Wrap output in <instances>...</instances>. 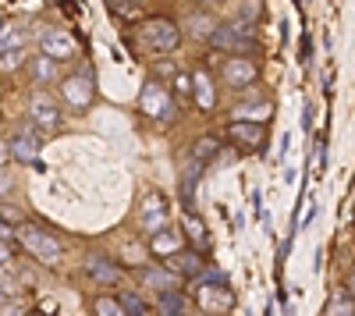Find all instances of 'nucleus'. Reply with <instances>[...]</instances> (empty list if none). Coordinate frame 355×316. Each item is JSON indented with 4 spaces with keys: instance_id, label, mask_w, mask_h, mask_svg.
Instances as JSON below:
<instances>
[{
    "instance_id": "nucleus-4",
    "label": "nucleus",
    "mask_w": 355,
    "mask_h": 316,
    "mask_svg": "<svg viewBox=\"0 0 355 316\" xmlns=\"http://www.w3.org/2000/svg\"><path fill=\"white\" fill-rule=\"evenodd\" d=\"M196 302H199L206 313L224 316V313L234 306V295H231V288L224 284V277H220V274H206V281L199 284V295H196Z\"/></svg>"
},
{
    "instance_id": "nucleus-20",
    "label": "nucleus",
    "mask_w": 355,
    "mask_h": 316,
    "mask_svg": "<svg viewBox=\"0 0 355 316\" xmlns=\"http://www.w3.org/2000/svg\"><path fill=\"white\" fill-rule=\"evenodd\" d=\"M199 175H202V164H199V160H189L185 175H182V203H189V207H192V199H196V182H199Z\"/></svg>"
},
{
    "instance_id": "nucleus-32",
    "label": "nucleus",
    "mask_w": 355,
    "mask_h": 316,
    "mask_svg": "<svg viewBox=\"0 0 355 316\" xmlns=\"http://www.w3.org/2000/svg\"><path fill=\"white\" fill-rule=\"evenodd\" d=\"M11 188V175H8V167H0V195H4Z\"/></svg>"
},
{
    "instance_id": "nucleus-14",
    "label": "nucleus",
    "mask_w": 355,
    "mask_h": 316,
    "mask_svg": "<svg viewBox=\"0 0 355 316\" xmlns=\"http://www.w3.org/2000/svg\"><path fill=\"white\" fill-rule=\"evenodd\" d=\"M192 93L202 114H214L217 110V89H214V75L210 71H196L192 75Z\"/></svg>"
},
{
    "instance_id": "nucleus-35",
    "label": "nucleus",
    "mask_w": 355,
    "mask_h": 316,
    "mask_svg": "<svg viewBox=\"0 0 355 316\" xmlns=\"http://www.w3.org/2000/svg\"><path fill=\"white\" fill-rule=\"evenodd\" d=\"M348 295L355 299V274H352V281H348Z\"/></svg>"
},
{
    "instance_id": "nucleus-17",
    "label": "nucleus",
    "mask_w": 355,
    "mask_h": 316,
    "mask_svg": "<svg viewBox=\"0 0 355 316\" xmlns=\"http://www.w3.org/2000/svg\"><path fill=\"white\" fill-rule=\"evenodd\" d=\"M167 267H171V274L202 277V260H199L196 252H178V256H171V260H167Z\"/></svg>"
},
{
    "instance_id": "nucleus-7",
    "label": "nucleus",
    "mask_w": 355,
    "mask_h": 316,
    "mask_svg": "<svg viewBox=\"0 0 355 316\" xmlns=\"http://www.w3.org/2000/svg\"><path fill=\"white\" fill-rule=\"evenodd\" d=\"M40 53L61 64V61H68V57L78 53V40L71 33H64V28H43L40 33Z\"/></svg>"
},
{
    "instance_id": "nucleus-25",
    "label": "nucleus",
    "mask_w": 355,
    "mask_h": 316,
    "mask_svg": "<svg viewBox=\"0 0 355 316\" xmlns=\"http://www.w3.org/2000/svg\"><path fill=\"white\" fill-rule=\"evenodd\" d=\"M189 28H192L196 36H202V40H210V36H214V28H217V21H214L210 15H196Z\"/></svg>"
},
{
    "instance_id": "nucleus-16",
    "label": "nucleus",
    "mask_w": 355,
    "mask_h": 316,
    "mask_svg": "<svg viewBox=\"0 0 355 316\" xmlns=\"http://www.w3.org/2000/svg\"><path fill=\"white\" fill-rule=\"evenodd\" d=\"M139 281L146 284V288H157V295H164V292H174L178 277L164 267H146V270H139Z\"/></svg>"
},
{
    "instance_id": "nucleus-11",
    "label": "nucleus",
    "mask_w": 355,
    "mask_h": 316,
    "mask_svg": "<svg viewBox=\"0 0 355 316\" xmlns=\"http://www.w3.org/2000/svg\"><path fill=\"white\" fill-rule=\"evenodd\" d=\"M28 118H33L36 132H53V128H61V110H57L53 100H46V96H36L33 103H28Z\"/></svg>"
},
{
    "instance_id": "nucleus-2",
    "label": "nucleus",
    "mask_w": 355,
    "mask_h": 316,
    "mask_svg": "<svg viewBox=\"0 0 355 316\" xmlns=\"http://www.w3.org/2000/svg\"><path fill=\"white\" fill-rule=\"evenodd\" d=\"M139 40L153 53H174L178 43H182V33H178V25L171 18H146L139 25Z\"/></svg>"
},
{
    "instance_id": "nucleus-15",
    "label": "nucleus",
    "mask_w": 355,
    "mask_h": 316,
    "mask_svg": "<svg viewBox=\"0 0 355 316\" xmlns=\"http://www.w3.org/2000/svg\"><path fill=\"white\" fill-rule=\"evenodd\" d=\"M150 252L157 256V260H171V256H178L182 252V235L178 231H171V227H164V231H157V235H150Z\"/></svg>"
},
{
    "instance_id": "nucleus-8",
    "label": "nucleus",
    "mask_w": 355,
    "mask_h": 316,
    "mask_svg": "<svg viewBox=\"0 0 355 316\" xmlns=\"http://www.w3.org/2000/svg\"><path fill=\"white\" fill-rule=\"evenodd\" d=\"M93 75L89 71H78V75H68L64 82H61V96H64V103L71 107V110H89L93 107Z\"/></svg>"
},
{
    "instance_id": "nucleus-22",
    "label": "nucleus",
    "mask_w": 355,
    "mask_h": 316,
    "mask_svg": "<svg viewBox=\"0 0 355 316\" xmlns=\"http://www.w3.org/2000/svg\"><path fill=\"white\" fill-rule=\"evenodd\" d=\"M266 114H274L266 103H249V107H239V114H234V121H256V125H263L259 118H266Z\"/></svg>"
},
{
    "instance_id": "nucleus-26",
    "label": "nucleus",
    "mask_w": 355,
    "mask_h": 316,
    "mask_svg": "<svg viewBox=\"0 0 355 316\" xmlns=\"http://www.w3.org/2000/svg\"><path fill=\"white\" fill-rule=\"evenodd\" d=\"M93 313H96V316H125L121 306H117V299H110V295H100V299L93 302Z\"/></svg>"
},
{
    "instance_id": "nucleus-5",
    "label": "nucleus",
    "mask_w": 355,
    "mask_h": 316,
    "mask_svg": "<svg viewBox=\"0 0 355 316\" xmlns=\"http://www.w3.org/2000/svg\"><path fill=\"white\" fill-rule=\"evenodd\" d=\"M171 220V210H167V199L160 192H146L142 195V203H139V227L146 235H157L164 231Z\"/></svg>"
},
{
    "instance_id": "nucleus-27",
    "label": "nucleus",
    "mask_w": 355,
    "mask_h": 316,
    "mask_svg": "<svg viewBox=\"0 0 355 316\" xmlns=\"http://www.w3.org/2000/svg\"><path fill=\"white\" fill-rule=\"evenodd\" d=\"M185 231L196 238V245H199V249L206 245V227H202V220H199L196 213H189V217H185Z\"/></svg>"
},
{
    "instance_id": "nucleus-1",
    "label": "nucleus",
    "mask_w": 355,
    "mask_h": 316,
    "mask_svg": "<svg viewBox=\"0 0 355 316\" xmlns=\"http://www.w3.org/2000/svg\"><path fill=\"white\" fill-rule=\"evenodd\" d=\"M15 238L43 267H57V263H61V256H64L61 242H57L50 231H43V227H36V224H15Z\"/></svg>"
},
{
    "instance_id": "nucleus-23",
    "label": "nucleus",
    "mask_w": 355,
    "mask_h": 316,
    "mask_svg": "<svg viewBox=\"0 0 355 316\" xmlns=\"http://www.w3.org/2000/svg\"><path fill=\"white\" fill-rule=\"evenodd\" d=\"M117 306H121V313L125 316H150V309H146V302L139 299V295H121V299H117Z\"/></svg>"
},
{
    "instance_id": "nucleus-13",
    "label": "nucleus",
    "mask_w": 355,
    "mask_h": 316,
    "mask_svg": "<svg viewBox=\"0 0 355 316\" xmlns=\"http://www.w3.org/2000/svg\"><path fill=\"white\" fill-rule=\"evenodd\" d=\"M224 82L227 85H234V89H242V85H252L256 82V64L249 61V57H227V64H224Z\"/></svg>"
},
{
    "instance_id": "nucleus-9",
    "label": "nucleus",
    "mask_w": 355,
    "mask_h": 316,
    "mask_svg": "<svg viewBox=\"0 0 355 316\" xmlns=\"http://www.w3.org/2000/svg\"><path fill=\"white\" fill-rule=\"evenodd\" d=\"M43 153V135L36 128H25L21 135L11 139V146H8V157H15V164H28V167H36Z\"/></svg>"
},
{
    "instance_id": "nucleus-28",
    "label": "nucleus",
    "mask_w": 355,
    "mask_h": 316,
    "mask_svg": "<svg viewBox=\"0 0 355 316\" xmlns=\"http://www.w3.org/2000/svg\"><path fill=\"white\" fill-rule=\"evenodd\" d=\"M21 64V46H11V50H4V57H0V68H18Z\"/></svg>"
},
{
    "instance_id": "nucleus-3",
    "label": "nucleus",
    "mask_w": 355,
    "mask_h": 316,
    "mask_svg": "<svg viewBox=\"0 0 355 316\" xmlns=\"http://www.w3.org/2000/svg\"><path fill=\"white\" fill-rule=\"evenodd\" d=\"M139 107H142L146 118H153V121H171L174 118V96L167 93V85L160 78H150V82L142 85Z\"/></svg>"
},
{
    "instance_id": "nucleus-6",
    "label": "nucleus",
    "mask_w": 355,
    "mask_h": 316,
    "mask_svg": "<svg viewBox=\"0 0 355 316\" xmlns=\"http://www.w3.org/2000/svg\"><path fill=\"white\" fill-rule=\"evenodd\" d=\"M206 43L217 46V50H245V46L256 43V36H252V25L249 21H224V25L214 28V36L206 40Z\"/></svg>"
},
{
    "instance_id": "nucleus-33",
    "label": "nucleus",
    "mask_w": 355,
    "mask_h": 316,
    "mask_svg": "<svg viewBox=\"0 0 355 316\" xmlns=\"http://www.w3.org/2000/svg\"><path fill=\"white\" fill-rule=\"evenodd\" d=\"M4 263H11V249H8V242H0V267Z\"/></svg>"
},
{
    "instance_id": "nucleus-21",
    "label": "nucleus",
    "mask_w": 355,
    "mask_h": 316,
    "mask_svg": "<svg viewBox=\"0 0 355 316\" xmlns=\"http://www.w3.org/2000/svg\"><path fill=\"white\" fill-rule=\"evenodd\" d=\"M327 316H355V299L348 292H338L327 306Z\"/></svg>"
},
{
    "instance_id": "nucleus-31",
    "label": "nucleus",
    "mask_w": 355,
    "mask_h": 316,
    "mask_svg": "<svg viewBox=\"0 0 355 316\" xmlns=\"http://www.w3.org/2000/svg\"><path fill=\"white\" fill-rule=\"evenodd\" d=\"M11 238H15V227L0 220V242H11Z\"/></svg>"
},
{
    "instance_id": "nucleus-34",
    "label": "nucleus",
    "mask_w": 355,
    "mask_h": 316,
    "mask_svg": "<svg viewBox=\"0 0 355 316\" xmlns=\"http://www.w3.org/2000/svg\"><path fill=\"white\" fill-rule=\"evenodd\" d=\"M8 164V146H0V167Z\"/></svg>"
},
{
    "instance_id": "nucleus-24",
    "label": "nucleus",
    "mask_w": 355,
    "mask_h": 316,
    "mask_svg": "<svg viewBox=\"0 0 355 316\" xmlns=\"http://www.w3.org/2000/svg\"><path fill=\"white\" fill-rule=\"evenodd\" d=\"M217 150H220V142H217L214 135H202V139L196 142V153H192V160H199V164H202V160H210Z\"/></svg>"
},
{
    "instance_id": "nucleus-29",
    "label": "nucleus",
    "mask_w": 355,
    "mask_h": 316,
    "mask_svg": "<svg viewBox=\"0 0 355 316\" xmlns=\"http://www.w3.org/2000/svg\"><path fill=\"white\" fill-rule=\"evenodd\" d=\"M0 316H28V309L8 299V302H0Z\"/></svg>"
},
{
    "instance_id": "nucleus-12",
    "label": "nucleus",
    "mask_w": 355,
    "mask_h": 316,
    "mask_svg": "<svg viewBox=\"0 0 355 316\" xmlns=\"http://www.w3.org/2000/svg\"><path fill=\"white\" fill-rule=\"evenodd\" d=\"M85 274L93 277V281H100V284H117L125 277V270L117 267L114 260H107V256H100V252H89L85 256Z\"/></svg>"
},
{
    "instance_id": "nucleus-10",
    "label": "nucleus",
    "mask_w": 355,
    "mask_h": 316,
    "mask_svg": "<svg viewBox=\"0 0 355 316\" xmlns=\"http://www.w3.org/2000/svg\"><path fill=\"white\" fill-rule=\"evenodd\" d=\"M227 139L234 142V146H242V150H259L263 139H266V128L256 125V121H231L227 125Z\"/></svg>"
},
{
    "instance_id": "nucleus-18",
    "label": "nucleus",
    "mask_w": 355,
    "mask_h": 316,
    "mask_svg": "<svg viewBox=\"0 0 355 316\" xmlns=\"http://www.w3.org/2000/svg\"><path fill=\"white\" fill-rule=\"evenodd\" d=\"M28 68H33V78H36L40 85H46V82H53L57 75H61V64H57V61H50V57H43V53H36V57H33V64H28Z\"/></svg>"
},
{
    "instance_id": "nucleus-30",
    "label": "nucleus",
    "mask_w": 355,
    "mask_h": 316,
    "mask_svg": "<svg viewBox=\"0 0 355 316\" xmlns=\"http://www.w3.org/2000/svg\"><path fill=\"white\" fill-rule=\"evenodd\" d=\"M174 78H178V82H174L178 93H189V89H192V78H189V75H174Z\"/></svg>"
},
{
    "instance_id": "nucleus-19",
    "label": "nucleus",
    "mask_w": 355,
    "mask_h": 316,
    "mask_svg": "<svg viewBox=\"0 0 355 316\" xmlns=\"http://www.w3.org/2000/svg\"><path fill=\"white\" fill-rule=\"evenodd\" d=\"M157 316H185V295L182 292L157 295Z\"/></svg>"
}]
</instances>
